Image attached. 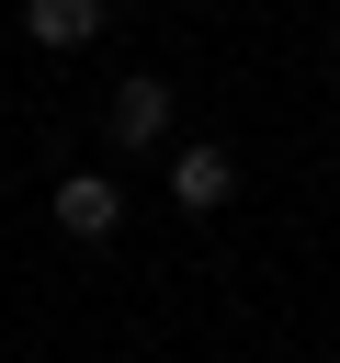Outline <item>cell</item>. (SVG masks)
<instances>
[{"mask_svg":"<svg viewBox=\"0 0 340 363\" xmlns=\"http://www.w3.org/2000/svg\"><path fill=\"white\" fill-rule=\"evenodd\" d=\"M329 45H340V23H329Z\"/></svg>","mask_w":340,"mask_h":363,"instance_id":"5","label":"cell"},{"mask_svg":"<svg viewBox=\"0 0 340 363\" xmlns=\"http://www.w3.org/2000/svg\"><path fill=\"white\" fill-rule=\"evenodd\" d=\"M170 136V79H125L113 91V147H159Z\"/></svg>","mask_w":340,"mask_h":363,"instance_id":"3","label":"cell"},{"mask_svg":"<svg viewBox=\"0 0 340 363\" xmlns=\"http://www.w3.org/2000/svg\"><path fill=\"white\" fill-rule=\"evenodd\" d=\"M227 193H238V159L227 147H170V204L181 216H215Z\"/></svg>","mask_w":340,"mask_h":363,"instance_id":"2","label":"cell"},{"mask_svg":"<svg viewBox=\"0 0 340 363\" xmlns=\"http://www.w3.org/2000/svg\"><path fill=\"white\" fill-rule=\"evenodd\" d=\"M102 11H113V0H23V34L68 57V45H91V34H102Z\"/></svg>","mask_w":340,"mask_h":363,"instance_id":"4","label":"cell"},{"mask_svg":"<svg viewBox=\"0 0 340 363\" xmlns=\"http://www.w3.org/2000/svg\"><path fill=\"white\" fill-rule=\"evenodd\" d=\"M57 227L68 238H113L125 227V182L113 170H57Z\"/></svg>","mask_w":340,"mask_h":363,"instance_id":"1","label":"cell"}]
</instances>
